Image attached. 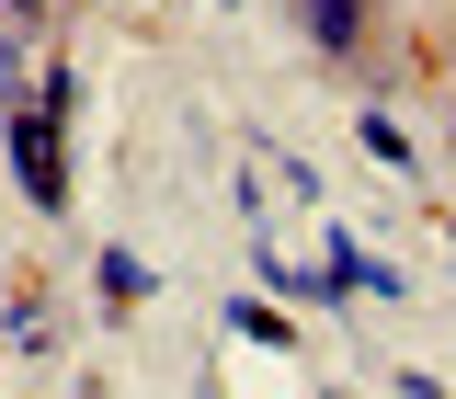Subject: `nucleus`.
Returning <instances> with one entry per match:
<instances>
[{
    "mask_svg": "<svg viewBox=\"0 0 456 399\" xmlns=\"http://www.w3.org/2000/svg\"><path fill=\"white\" fill-rule=\"evenodd\" d=\"M12 171H23V194H35V206H69V160H57V114H23V126H12Z\"/></svg>",
    "mask_w": 456,
    "mask_h": 399,
    "instance_id": "f257e3e1",
    "label": "nucleus"
},
{
    "mask_svg": "<svg viewBox=\"0 0 456 399\" xmlns=\"http://www.w3.org/2000/svg\"><path fill=\"white\" fill-rule=\"evenodd\" d=\"M297 12H308V35H320V46H354V35H365V12H354V0H297Z\"/></svg>",
    "mask_w": 456,
    "mask_h": 399,
    "instance_id": "f03ea898",
    "label": "nucleus"
},
{
    "mask_svg": "<svg viewBox=\"0 0 456 399\" xmlns=\"http://www.w3.org/2000/svg\"><path fill=\"white\" fill-rule=\"evenodd\" d=\"M12 12H23V23H46V12H57V0H12Z\"/></svg>",
    "mask_w": 456,
    "mask_h": 399,
    "instance_id": "7ed1b4c3",
    "label": "nucleus"
}]
</instances>
